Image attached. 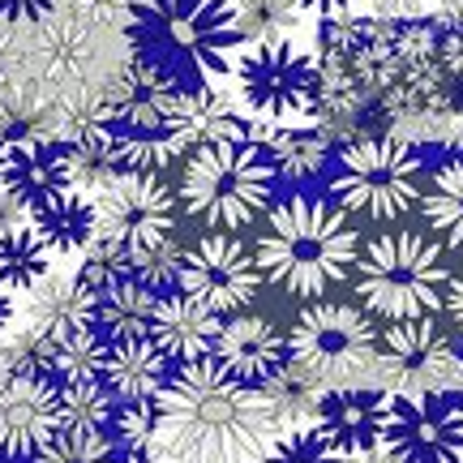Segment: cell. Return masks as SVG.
I'll return each instance as SVG.
<instances>
[{
  "label": "cell",
  "instance_id": "1",
  "mask_svg": "<svg viewBox=\"0 0 463 463\" xmlns=\"http://www.w3.org/2000/svg\"><path fill=\"white\" fill-rule=\"evenodd\" d=\"M164 442L181 463H266L279 425L262 386L241 382L211 356L181 364L164 386Z\"/></svg>",
  "mask_w": 463,
  "mask_h": 463
},
{
  "label": "cell",
  "instance_id": "2",
  "mask_svg": "<svg viewBox=\"0 0 463 463\" xmlns=\"http://www.w3.org/2000/svg\"><path fill=\"white\" fill-rule=\"evenodd\" d=\"M253 253L266 283H275L288 297L314 300L356 270L361 236L335 202L297 194L270 211Z\"/></svg>",
  "mask_w": 463,
  "mask_h": 463
},
{
  "label": "cell",
  "instance_id": "3",
  "mask_svg": "<svg viewBox=\"0 0 463 463\" xmlns=\"http://www.w3.org/2000/svg\"><path fill=\"white\" fill-rule=\"evenodd\" d=\"M125 34L133 56L159 65L181 90L219 82L245 48L232 0H133Z\"/></svg>",
  "mask_w": 463,
  "mask_h": 463
},
{
  "label": "cell",
  "instance_id": "4",
  "mask_svg": "<svg viewBox=\"0 0 463 463\" xmlns=\"http://www.w3.org/2000/svg\"><path fill=\"white\" fill-rule=\"evenodd\" d=\"M450 266L442 245L412 228L382 232L356 258V297L382 322L430 317L447 305Z\"/></svg>",
  "mask_w": 463,
  "mask_h": 463
},
{
  "label": "cell",
  "instance_id": "5",
  "mask_svg": "<svg viewBox=\"0 0 463 463\" xmlns=\"http://www.w3.org/2000/svg\"><path fill=\"white\" fill-rule=\"evenodd\" d=\"M275 164L253 137L249 142H223L202 146L189 155L181 176L184 211L215 232H236L253 223L270 206L275 194Z\"/></svg>",
  "mask_w": 463,
  "mask_h": 463
},
{
  "label": "cell",
  "instance_id": "6",
  "mask_svg": "<svg viewBox=\"0 0 463 463\" xmlns=\"http://www.w3.org/2000/svg\"><path fill=\"white\" fill-rule=\"evenodd\" d=\"M335 206L373 223H395L420 202V155L399 137L347 142L331 176Z\"/></svg>",
  "mask_w": 463,
  "mask_h": 463
},
{
  "label": "cell",
  "instance_id": "7",
  "mask_svg": "<svg viewBox=\"0 0 463 463\" xmlns=\"http://www.w3.org/2000/svg\"><path fill=\"white\" fill-rule=\"evenodd\" d=\"M288 356L305 364L322 382H352L373 373L378 361V331L364 309L344 300H317L288 331Z\"/></svg>",
  "mask_w": 463,
  "mask_h": 463
},
{
  "label": "cell",
  "instance_id": "8",
  "mask_svg": "<svg viewBox=\"0 0 463 463\" xmlns=\"http://www.w3.org/2000/svg\"><path fill=\"white\" fill-rule=\"evenodd\" d=\"M241 99L258 120L297 125L317 112L322 99V69L309 52H300L292 39L283 43H253L236 61Z\"/></svg>",
  "mask_w": 463,
  "mask_h": 463
},
{
  "label": "cell",
  "instance_id": "9",
  "mask_svg": "<svg viewBox=\"0 0 463 463\" xmlns=\"http://www.w3.org/2000/svg\"><path fill=\"white\" fill-rule=\"evenodd\" d=\"M373 378L386 395H459V347L430 317L391 322L378 339Z\"/></svg>",
  "mask_w": 463,
  "mask_h": 463
},
{
  "label": "cell",
  "instance_id": "10",
  "mask_svg": "<svg viewBox=\"0 0 463 463\" xmlns=\"http://www.w3.org/2000/svg\"><path fill=\"white\" fill-rule=\"evenodd\" d=\"M382 447L403 463H450L463 455L455 395H386Z\"/></svg>",
  "mask_w": 463,
  "mask_h": 463
},
{
  "label": "cell",
  "instance_id": "11",
  "mask_svg": "<svg viewBox=\"0 0 463 463\" xmlns=\"http://www.w3.org/2000/svg\"><path fill=\"white\" fill-rule=\"evenodd\" d=\"M99 236L125 249H150L176 232V194L159 176H120L95 198Z\"/></svg>",
  "mask_w": 463,
  "mask_h": 463
},
{
  "label": "cell",
  "instance_id": "12",
  "mask_svg": "<svg viewBox=\"0 0 463 463\" xmlns=\"http://www.w3.org/2000/svg\"><path fill=\"white\" fill-rule=\"evenodd\" d=\"M258 288H262L258 253H249L236 236L211 232V236H202L198 245L189 249L181 292L198 297L215 314H245V305L258 297Z\"/></svg>",
  "mask_w": 463,
  "mask_h": 463
},
{
  "label": "cell",
  "instance_id": "13",
  "mask_svg": "<svg viewBox=\"0 0 463 463\" xmlns=\"http://www.w3.org/2000/svg\"><path fill=\"white\" fill-rule=\"evenodd\" d=\"M108 90V112H112V133H176V112H181V82L167 78L159 65L142 56H129V65L116 73Z\"/></svg>",
  "mask_w": 463,
  "mask_h": 463
},
{
  "label": "cell",
  "instance_id": "14",
  "mask_svg": "<svg viewBox=\"0 0 463 463\" xmlns=\"http://www.w3.org/2000/svg\"><path fill=\"white\" fill-rule=\"evenodd\" d=\"M61 430L65 425H61L56 386L5 373V382H0V459L34 463V455Z\"/></svg>",
  "mask_w": 463,
  "mask_h": 463
},
{
  "label": "cell",
  "instance_id": "15",
  "mask_svg": "<svg viewBox=\"0 0 463 463\" xmlns=\"http://www.w3.org/2000/svg\"><path fill=\"white\" fill-rule=\"evenodd\" d=\"M223 314H215L211 305H202L198 297L189 292H167L155 305V317H150V344L164 352L167 364H198L211 361L219 347V335H223Z\"/></svg>",
  "mask_w": 463,
  "mask_h": 463
},
{
  "label": "cell",
  "instance_id": "16",
  "mask_svg": "<svg viewBox=\"0 0 463 463\" xmlns=\"http://www.w3.org/2000/svg\"><path fill=\"white\" fill-rule=\"evenodd\" d=\"M253 137V112L241 103L232 90L219 82L194 86L181 95V112H176V142L184 155L202 146H223V142H249Z\"/></svg>",
  "mask_w": 463,
  "mask_h": 463
},
{
  "label": "cell",
  "instance_id": "17",
  "mask_svg": "<svg viewBox=\"0 0 463 463\" xmlns=\"http://www.w3.org/2000/svg\"><path fill=\"white\" fill-rule=\"evenodd\" d=\"M5 189L26 211L69 194L73 189V172H69L65 142H56V137H31V142L5 146Z\"/></svg>",
  "mask_w": 463,
  "mask_h": 463
},
{
  "label": "cell",
  "instance_id": "18",
  "mask_svg": "<svg viewBox=\"0 0 463 463\" xmlns=\"http://www.w3.org/2000/svg\"><path fill=\"white\" fill-rule=\"evenodd\" d=\"M215 361L249 386H266L292 356H288V339L279 335L275 322H266L258 314H236L219 335Z\"/></svg>",
  "mask_w": 463,
  "mask_h": 463
},
{
  "label": "cell",
  "instance_id": "19",
  "mask_svg": "<svg viewBox=\"0 0 463 463\" xmlns=\"http://www.w3.org/2000/svg\"><path fill=\"white\" fill-rule=\"evenodd\" d=\"M382 412H386V391L335 386L322 399L314 425L331 438L339 455H356L382 442Z\"/></svg>",
  "mask_w": 463,
  "mask_h": 463
},
{
  "label": "cell",
  "instance_id": "20",
  "mask_svg": "<svg viewBox=\"0 0 463 463\" xmlns=\"http://www.w3.org/2000/svg\"><path fill=\"white\" fill-rule=\"evenodd\" d=\"M253 142L270 155V164L288 181H314L331 159V133L322 125L297 120V125H279V120H258L253 116Z\"/></svg>",
  "mask_w": 463,
  "mask_h": 463
},
{
  "label": "cell",
  "instance_id": "21",
  "mask_svg": "<svg viewBox=\"0 0 463 463\" xmlns=\"http://www.w3.org/2000/svg\"><path fill=\"white\" fill-rule=\"evenodd\" d=\"M95 305L99 297L73 275H48L43 283L31 288V326L34 331L65 339L78 331H95Z\"/></svg>",
  "mask_w": 463,
  "mask_h": 463
},
{
  "label": "cell",
  "instance_id": "22",
  "mask_svg": "<svg viewBox=\"0 0 463 463\" xmlns=\"http://www.w3.org/2000/svg\"><path fill=\"white\" fill-rule=\"evenodd\" d=\"M34 61L52 82L82 86V78L95 65V26H86L73 14H52L48 22H39Z\"/></svg>",
  "mask_w": 463,
  "mask_h": 463
},
{
  "label": "cell",
  "instance_id": "23",
  "mask_svg": "<svg viewBox=\"0 0 463 463\" xmlns=\"http://www.w3.org/2000/svg\"><path fill=\"white\" fill-rule=\"evenodd\" d=\"M103 386H108L120 403H129V399H159L167 386L164 352L150 344V339H120V344H108Z\"/></svg>",
  "mask_w": 463,
  "mask_h": 463
},
{
  "label": "cell",
  "instance_id": "24",
  "mask_svg": "<svg viewBox=\"0 0 463 463\" xmlns=\"http://www.w3.org/2000/svg\"><path fill=\"white\" fill-rule=\"evenodd\" d=\"M31 228L43 236V245L52 253H86L90 241L99 236V215H95V202H86L78 189H69L61 198L31 206Z\"/></svg>",
  "mask_w": 463,
  "mask_h": 463
},
{
  "label": "cell",
  "instance_id": "25",
  "mask_svg": "<svg viewBox=\"0 0 463 463\" xmlns=\"http://www.w3.org/2000/svg\"><path fill=\"white\" fill-rule=\"evenodd\" d=\"M159 297L142 288V283H120L99 292L95 305V335L103 344H120V339H150V317H155Z\"/></svg>",
  "mask_w": 463,
  "mask_h": 463
},
{
  "label": "cell",
  "instance_id": "26",
  "mask_svg": "<svg viewBox=\"0 0 463 463\" xmlns=\"http://www.w3.org/2000/svg\"><path fill=\"white\" fill-rule=\"evenodd\" d=\"M266 395V408L275 416V425L279 430H297V425H314L317 420V408H322V399H326V386L317 373H309L305 364L288 361L275 373V378L262 386Z\"/></svg>",
  "mask_w": 463,
  "mask_h": 463
},
{
  "label": "cell",
  "instance_id": "27",
  "mask_svg": "<svg viewBox=\"0 0 463 463\" xmlns=\"http://www.w3.org/2000/svg\"><path fill=\"white\" fill-rule=\"evenodd\" d=\"M31 137H56V103L43 99V90L22 82L0 86V142H31Z\"/></svg>",
  "mask_w": 463,
  "mask_h": 463
},
{
  "label": "cell",
  "instance_id": "28",
  "mask_svg": "<svg viewBox=\"0 0 463 463\" xmlns=\"http://www.w3.org/2000/svg\"><path fill=\"white\" fill-rule=\"evenodd\" d=\"M52 275V249L43 245V236L26 223L0 236V288L5 292H31L34 283H43Z\"/></svg>",
  "mask_w": 463,
  "mask_h": 463
},
{
  "label": "cell",
  "instance_id": "29",
  "mask_svg": "<svg viewBox=\"0 0 463 463\" xmlns=\"http://www.w3.org/2000/svg\"><path fill=\"white\" fill-rule=\"evenodd\" d=\"M420 211H425V223H430L450 249L463 253V155L447 159V164L433 172L430 189L420 198Z\"/></svg>",
  "mask_w": 463,
  "mask_h": 463
},
{
  "label": "cell",
  "instance_id": "30",
  "mask_svg": "<svg viewBox=\"0 0 463 463\" xmlns=\"http://www.w3.org/2000/svg\"><path fill=\"white\" fill-rule=\"evenodd\" d=\"M236 9V31L241 43H283L292 39L300 26V5L297 0H232Z\"/></svg>",
  "mask_w": 463,
  "mask_h": 463
},
{
  "label": "cell",
  "instance_id": "31",
  "mask_svg": "<svg viewBox=\"0 0 463 463\" xmlns=\"http://www.w3.org/2000/svg\"><path fill=\"white\" fill-rule=\"evenodd\" d=\"M65 150H69V172H73V189H78V194L86 189V194L99 198L108 184L125 176V172H120V155H116L112 129L90 133L82 142H69Z\"/></svg>",
  "mask_w": 463,
  "mask_h": 463
},
{
  "label": "cell",
  "instance_id": "32",
  "mask_svg": "<svg viewBox=\"0 0 463 463\" xmlns=\"http://www.w3.org/2000/svg\"><path fill=\"white\" fill-rule=\"evenodd\" d=\"M56 403H61V425L65 430H90L108 433L120 399L103 386V382H65L56 386Z\"/></svg>",
  "mask_w": 463,
  "mask_h": 463
},
{
  "label": "cell",
  "instance_id": "33",
  "mask_svg": "<svg viewBox=\"0 0 463 463\" xmlns=\"http://www.w3.org/2000/svg\"><path fill=\"white\" fill-rule=\"evenodd\" d=\"M103 361H108V344L95 331L65 335L52 344V382H103Z\"/></svg>",
  "mask_w": 463,
  "mask_h": 463
},
{
  "label": "cell",
  "instance_id": "34",
  "mask_svg": "<svg viewBox=\"0 0 463 463\" xmlns=\"http://www.w3.org/2000/svg\"><path fill=\"white\" fill-rule=\"evenodd\" d=\"M184 262H189V249H181L176 241H164V245H150V249H133V283L150 288L155 297L181 292Z\"/></svg>",
  "mask_w": 463,
  "mask_h": 463
},
{
  "label": "cell",
  "instance_id": "35",
  "mask_svg": "<svg viewBox=\"0 0 463 463\" xmlns=\"http://www.w3.org/2000/svg\"><path fill=\"white\" fill-rule=\"evenodd\" d=\"M82 262H78V279L99 297V292H108V288H120V283L133 279V249L116 245V241H108V236H95L90 241V249L86 253H78Z\"/></svg>",
  "mask_w": 463,
  "mask_h": 463
},
{
  "label": "cell",
  "instance_id": "36",
  "mask_svg": "<svg viewBox=\"0 0 463 463\" xmlns=\"http://www.w3.org/2000/svg\"><path fill=\"white\" fill-rule=\"evenodd\" d=\"M164 438V399H129L112 416V442L120 450H146Z\"/></svg>",
  "mask_w": 463,
  "mask_h": 463
},
{
  "label": "cell",
  "instance_id": "37",
  "mask_svg": "<svg viewBox=\"0 0 463 463\" xmlns=\"http://www.w3.org/2000/svg\"><path fill=\"white\" fill-rule=\"evenodd\" d=\"M125 450L112 442V433L61 430L48 447L34 455V463H120Z\"/></svg>",
  "mask_w": 463,
  "mask_h": 463
},
{
  "label": "cell",
  "instance_id": "38",
  "mask_svg": "<svg viewBox=\"0 0 463 463\" xmlns=\"http://www.w3.org/2000/svg\"><path fill=\"white\" fill-rule=\"evenodd\" d=\"M344 455L335 450V442L317 425H297V430H279L275 447L266 455V463H339Z\"/></svg>",
  "mask_w": 463,
  "mask_h": 463
},
{
  "label": "cell",
  "instance_id": "39",
  "mask_svg": "<svg viewBox=\"0 0 463 463\" xmlns=\"http://www.w3.org/2000/svg\"><path fill=\"white\" fill-rule=\"evenodd\" d=\"M133 0H69V14L82 17L86 26H108V22H129Z\"/></svg>",
  "mask_w": 463,
  "mask_h": 463
},
{
  "label": "cell",
  "instance_id": "40",
  "mask_svg": "<svg viewBox=\"0 0 463 463\" xmlns=\"http://www.w3.org/2000/svg\"><path fill=\"white\" fill-rule=\"evenodd\" d=\"M61 0H0V22L9 26H39L56 14Z\"/></svg>",
  "mask_w": 463,
  "mask_h": 463
},
{
  "label": "cell",
  "instance_id": "41",
  "mask_svg": "<svg viewBox=\"0 0 463 463\" xmlns=\"http://www.w3.org/2000/svg\"><path fill=\"white\" fill-rule=\"evenodd\" d=\"M26 48H22V39L14 34L9 22H0V86L9 82H22V69H26Z\"/></svg>",
  "mask_w": 463,
  "mask_h": 463
},
{
  "label": "cell",
  "instance_id": "42",
  "mask_svg": "<svg viewBox=\"0 0 463 463\" xmlns=\"http://www.w3.org/2000/svg\"><path fill=\"white\" fill-rule=\"evenodd\" d=\"M438 69H442L447 82H463V22L442 26V39H438Z\"/></svg>",
  "mask_w": 463,
  "mask_h": 463
},
{
  "label": "cell",
  "instance_id": "43",
  "mask_svg": "<svg viewBox=\"0 0 463 463\" xmlns=\"http://www.w3.org/2000/svg\"><path fill=\"white\" fill-rule=\"evenodd\" d=\"M430 0H369V14L386 17V22H408V17H420Z\"/></svg>",
  "mask_w": 463,
  "mask_h": 463
},
{
  "label": "cell",
  "instance_id": "44",
  "mask_svg": "<svg viewBox=\"0 0 463 463\" xmlns=\"http://www.w3.org/2000/svg\"><path fill=\"white\" fill-rule=\"evenodd\" d=\"M22 215H31V211H26V206H22L9 189H0V236H5V232H14V228H26V223H22Z\"/></svg>",
  "mask_w": 463,
  "mask_h": 463
},
{
  "label": "cell",
  "instance_id": "45",
  "mask_svg": "<svg viewBox=\"0 0 463 463\" xmlns=\"http://www.w3.org/2000/svg\"><path fill=\"white\" fill-rule=\"evenodd\" d=\"M120 463H181V459H176L164 442H155V447H146V450H125Z\"/></svg>",
  "mask_w": 463,
  "mask_h": 463
},
{
  "label": "cell",
  "instance_id": "46",
  "mask_svg": "<svg viewBox=\"0 0 463 463\" xmlns=\"http://www.w3.org/2000/svg\"><path fill=\"white\" fill-rule=\"evenodd\" d=\"M300 14H317V17H335V14H347L352 0H297Z\"/></svg>",
  "mask_w": 463,
  "mask_h": 463
},
{
  "label": "cell",
  "instance_id": "47",
  "mask_svg": "<svg viewBox=\"0 0 463 463\" xmlns=\"http://www.w3.org/2000/svg\"><path fill=\"white\" fill-rule=\"evenodd\" d=\"M339 463H403V459H399V455H391V450H386V447H382V442H378V447H369V450H356V455H344V459H339Z\"/></svg>",
  "mask_w": 463,
  "mask_h": 463
},
{
  "label": "cell",
  "instance_id": "48",
  "mask_svg": "<svg viewBox=\"0 0 463 463\" xmlns=\"http://www.w3.org/2000/svg\"><path fill=\"white\" fill-rule=\"evenodd\" d=\"M447 309H450V317H455V326H459V335H463V275H455V279H450Z\"/></svg>",
  "mask_w": 463,
  "mask_h": 463
},
{
  "label": "cell",
  "instance_id": "49",
  "mask_svg": "<svg viewBox=\"0 0 463 463\" xmlns=\"http://www.w3.org/2000/svg\"><path fill=\"white\" fill-rule=\"evenodd\" d=\"M9 322H14V300H9V292L0 288V331H5Z\"/></svg>",
  "mask_w": 463,
  "mask_h": 463
},
{
  "label": "cell",
  "instance_id": "50",
  "mask_svg": "<svg viewBox=\"0 0 463 463\" xmlns=\"http://www.w3.org/2000/svg\"><path fill=\"white\" fill-rule=\"evenodd\" d=\"M0 189H5V142H0Z\"/></svg>",
  "mask_w": 463,
  "mask_h": 463
},
{
  "label": "cell",
  "instance_id": "51",
  "mask_svg": "<svg viewBox=\"0 0 463 463\" xmlns=\"http://www.w3.org/2000/svg\"><path fill=\"white\" fill-rule=\"evenodd\" d=\"M455 399H459V420H463V395H455Z\"/></svg>",
  "mask_w": 463,
  "mask_h": 463
},
{
  "label": "cell",
  "instance_id": "52",
  "mask_svg": "<svg viewBox=\"0 0 463 463\" xmlns=\"http://www.w3.org/2000/svg\"><path fill=\"white\" fill-rule=\"evenodd\" d=\"M450 463H463V455H459V459H450Z\"/></svg>",
  "mask_w": 463,
  "mask_h": 463
},
{
  "label": "cell",
  "instance_id": "53",
  "mask_svg": "<svg viewBox=\"0 0 463 463\" xmlns=\"http://www.w3.org/2000/svg\"><path fill=\"white\" fill-rule=\"evenodd\" d=\"M0 463H14V459H0Z\"/></svg>",
  "mask_w": 463,
  "mask_h": 463
}]
</instances>
